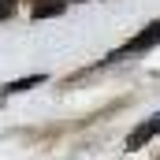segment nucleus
<instances>
[{"label": "nucleus", "instance_id": "f257e3e1", "mask_svg": "<svg viewBox=\"0 0 160 160\" xmlns=\"http://www.w3.org/2000/svg\"><path fill=\"white\" fill-rule=\"evenodd\" d=\"M157 45H160V22H149L145 30H138L134 38L127 41V45H123V48L116 52V56H112V60H123V56H138V52H149V48H157Z\"/></svg>", "mask_w": 160, "mask_h": 160}, {"label": "nucleus", "instance_id": "f03ea898", "mask_svg": "<svg viewBox=\"0 0 160 160\" xmlns=\"http://www.w3.org/2000/svg\"><path fill=\"white\" fill-rule=\"evenodd\" d=\"M157 134H160V112H157V116H149V119L127 138V149H142V145H145L149 138H157Z\"/></svg>", "mask_w": 160, "mask_h": 160}, {"label": "nucleus", "instance_id": "7ed1b4c3", "mask_svg": "<svg viewBox=\"0 0 160 160\" xmlns=\"http://www.w3.org/2000/svg\"><path fill=\"white\" fill-rule=\"evenodd\" d=\"M41 82H45V75H26V78H19V82H8L4 93H22V89H34V86H41Z\"/></svg>", "mask_w": 160, "mask_h": 160}, {"label": "nucleus", "instance_id": "20e7f679", "mask_svg": "<svg viewBox=\"0 0 160 160\" xmlns=\"http://www.w3.org/2000/svg\"><path fill=\"white\" fill-rule=\"evenodd\" d=\"M60 11H63V0H38L34 19H48V15H60Z\"/></svg>", "mask_w": 160, "mask_h": 160}, {"label": "nucleus", "instance_id": "39448f33", "mask_svg": "<svg viewBox=\"0 0 160 160\" xmlns=\"http://www.w3.org/2000/svg\"><path fill=\"white\" fill-rule=\"evenodd\" d=\"M11 11H15V0H0V19H8Z\"/></svg>", "mask_w": 160, "mask_h": 160}]
</instances>
